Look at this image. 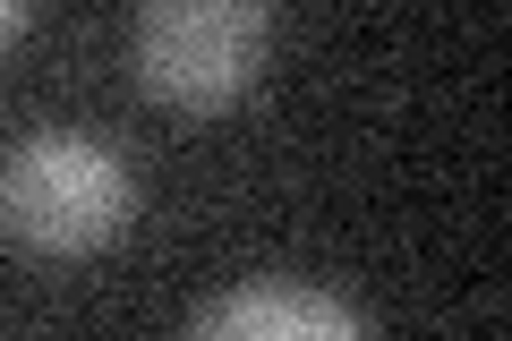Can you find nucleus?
<instances>
[{"label":"nucleus","mask_w":512,"mask_h":341,"mask_svg":"<svg viewBox=\"0 0 512 341\" xmlns=\"http://www.w3.org/2000/svg\"><path fill=\"white\" fill-rule=\"evenodd\" d=\"M137 222V171L120 145L86 137V128H35L0 162V231L26 256H103L111 239Z\"/></svg>","instance_id":"f257e3e1"},{"label":"nucleus","mask_w":512,"mask_h":341,"mask_svg":"<svg viewBox=\"0 0 512 341\" xmlns=\"http://www.w3.org/2000/svg\"><path fill=\"white\" fill-rule=\"evenodd\" d=\"M274 0H146L137 9V86L163 111H231L265 77Z\"/></svg>","instance_id":"f03ea898"},{"label":"nucleus","mask_w":512,"mask_h":341,"mask_svg":"<svg viewBox=\"0 0 512 341\" xmlns=\"http://www.w3.org/2000/svg\"><path fill=\"white\" fill-rule=\"evenodd\" d=\"M188 324L205 341H350V333H367L359 307H342L333 290H308V282H239L222 299H205Z\"/></svg>","instance_id":"7ed1b4c3"},{"label":"nucleus","mask_w":512,"mask_h":341,"mask_svg":"<svg viewBox=\"0 0 512 341\" xmlns=\"http://www.w3.org/2000/svg\"><path fill=\"white\" fill-rule=\"evenodd\" d=\"M26 18H35V0H0V52L26 35Z\"/></svg>","instance_id":"20e7f679"}]
</instances>
